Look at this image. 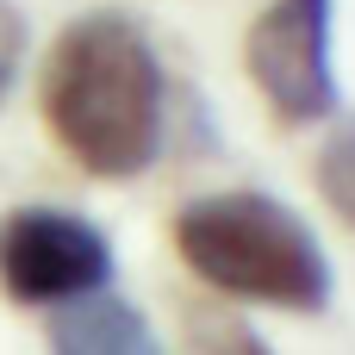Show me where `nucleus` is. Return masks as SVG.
<instances>
[{"label":"nucleus","instance_id":"f257e3e1","mask_svg":"<svg viewBox=\"0 0 355 355\" xmlns=\"http://www.w3.org/2000/svg\"><path fill=\"white\" fill-rule=\"evenodd\" d=\"M37 106L62 156L100 181H131L156 162L168 131L162 56L125 12H81L44 56Z\"/></svg>","mask_w":355,"mask_h":355},{"label":"nucleus","instance_id":"f03ea898","mask_svg":"<svg viewBox=\"0 0 355 355\" xmlns=\"http://www.w3.org/2000/svg\"><path fill=\"white\" fill-rule=\"evenodd\" d=\"M175 250L212 293L256 300L275 312H324L337 293L331 256L312 225L262 187L187 200L175 218Z\"/></svg>","mask_w":355,"mask_h":355},{"label":"nucleus","instance_id":"7ed1b4c3","mask_svg":"<svg viewBox=\"0 0 355 355\" xmlns=\"http://www.w3.org/2000/svg\"><path fill=\"white\" fill-rule=\"evenodd\" d=\"M331 19L337 0H275L243 37V69L287 125H318L343 106L331 62Z\"/></svg>","mask_w":355,"mask_h":355},{"label":"nucleus","instance_id":"20e7f679","mask_svg":"<svg viewBox=\"0 0 355 355\" xmlns=\"http://www.w3.org/2000/svg\"><path fill=\"white\" fill-rule=\"evenodd\" d=\"M112 281V243L100 225L62 206H12L0 218V287L19 306H69Z\"/></svg>","mask_w":355,"mask_h":355},{"label":"nucleus","instance_id":"39448f33","mask_svg":"<svg viewBox=\"0 0 355 355\" xmlns=\"http://www.w3.org/2000/svg\"><path fill=\"white\" fill-rule=\"evenodd\" d=\"M50 355H168L162 337L150 331V318L119 300V293H87V300H69L56 306L50 318Z\"/></svg>","mask_w":355,"mask_h":355},{"label":"nucleus","instance_id":"423d86ee","mask_svg":"<svg viewBox=\"0 0 355 355\" xmlns=\"http://www.w3.org/2000/svg\"><path fill=\"white\" fill-rule=\"evenodd\" d=\"M318 193H324V206L355 231V112L331 125V137L318 150Z\"/></svg>","mask_w":355,"mask_h":355},{"label":"nucleus","instance_id":"0eeeda50","mask_svg":"<svg viewBox=\"0 0 355 355\" xmlns=\"http://www.w3.org/2000/svg\"><path fill=\"white\" fill-rule=\"evenodd\" d=\"M193 343L200 355H275L243 318H193Z\"/></svg>","mask_w":355,"mask_h":355},{"label":"nucleus","instance_id":"6e6552de","mask_svg":"<svg viewBox=\"0 0 355 355\" xmlns=\"http://www.w3.org/2000/svg\"><path fill=\"white\" fill-rule=\"evenodd\" d=\"M6 87H12V56L0 50V100H6Z\"/></svg>","mask_w":355,"mask_h":355}]
</instances>
